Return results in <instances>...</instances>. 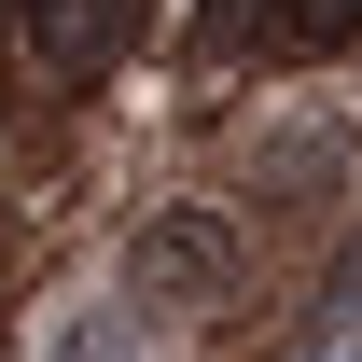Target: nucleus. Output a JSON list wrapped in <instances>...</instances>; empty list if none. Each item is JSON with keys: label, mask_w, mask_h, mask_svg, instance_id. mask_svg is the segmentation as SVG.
Here are the masks:
<instances>
[{"label": "nucleus", "mask_w": 362, "mask_h": 362, "mask_svg": "<svg viewBox=\"0 0 362 362\" xmlns=\"http://www.w3.org/2000/svg\"><path fill=\"white\" fill-rule=\"evenodd\" d=\"M126 279H139V307H223L237 293V223L223 209H153L139 251H126Z\"/></svg>", "instance_id": "f257e3e1"}, {"label": "nucleus", "mask_w": 362, "mask_h": 362, "mask_svg": "<svg viewBox=\"0 0 362 362\" xmlns=\"http://www.w3.org/2000/svg\"><path fill=\"white\" fill-rule=\"evenodd\" d=\"M14 28L42 56V84H98L112 42H126V0H14Z\"/></svg>", "instance_id": "f03ea898"}, {"label": "nucleus", "mask_w": 362, "mask_h": 362, "mask_svg": "<svg viewBox=\"0 0 362 362\" xmlns=\"http://www.w3.org/2000/svg\"><path fill=\"white\" fill-rule=\"evenodd\" d=\"M293 362H362V237L334 251V279L307 293V320H293Z\"/></svg>", "instance_id": "7ed1b4c3"}, {"label": "nucleus", "mask_w": 362, "mask_h": 362, "mask_svg": "<svg viewBox=\"0 0 362 362\" xmlns=\"http://www.w3.org/2000/svg\"><path fill=\"white\" fill-rule=\"evenodd\" d=\"M251 42H265V0H195V28H181V56H195V70H237Z\"/></svg>", "instance_id": "20e7f679"}, {"label": "nucleus", "mask_w": 362, "mask_h": 362, "mask_svg": "<svg viewBox=\"0 0 362 362\" xmlns=\"http://www.w3.org/2000/svg\"><path fill=\"white\" fill-rule=\"evenodd\" d=\"M279 28H293V56H349L362 42V0H293Z\"/></svg>", "instance_id": "39448f33"}, {"label": "nucleus", "mask_w": 362, "mask_h": 362, "mask_svg": "<svg viewBox=\"0 0 362 362\" xmlns=\"http://www.w3.org/2000/svg\"><path fill=\"white\" fill-rule=\"evenodd\" d=\"M56 362H153V334H139V320H70V334H56Z\"/></svg>", "instance_id": "423d86ee"}]
</instances>
